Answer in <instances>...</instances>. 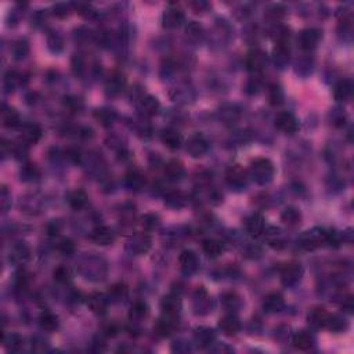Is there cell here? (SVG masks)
<instances>
[{
    "instance_id": "obj_27",
    "label": "cell",
    "mask_w": 354,
    "mask_h": 354,
    "mask_svg": "<svg viewBox=\"0 0 354 354\" xmlns=\"http://www.w3.org/2000/svg\"><path fill=\"white\" fill-rule=\"evenodd\" d=\"M88 197L83 190H75L68 195V203L73 210H80L87 205Z\"/></svg>"
},
{
    "instance_id": "obj_12",
    "label": "cell",
    "mask_w": 354,
    "mask_h": 354,
    "mask_svg": "<svg viewBox=\"0 0 354 354\" xmlns=\"http://www.w3.org/2000/svg\"><path fill=\"white\" fill-rule=\"evenodd\" d=\"M214 339H216V333L213 329L208 328V327H199L194 332V342L199 349L210 347L213 344Z\"/></svg>"
},
{
    "instance_id": "obj_39",
    "label": "cell",
    "mask_w": 354,
    "mask_h": 354,
    "mask_svg": "<svg viewBox=\"0 0 354 354\" xmlns=\"http://www.w3.org/2000/svg\"><path fill=\"white\" fill-rule=\"evenodd\" d=\"M300 219H302V214L295 208H287L281 214L282 222L288 224V226H291V227L300 223Z\"/></svg>"
},
{
    "instance_id": "obj_28",
    "label": "cell",
    "mask_w": 354,
    "mask_h": 354,
    "mask_svg": "<svg viewBox=\"0 0 354 354\" xmlns=\"http://www.w3.org/2000/svg\"><path fill=\"white\" fill-rule=\"evenodd\" d=\"M329 313L325 312V308L323 307H316L313 308L312 312L308 313V323L312 324L313 327L316 328H324V325L327 323V318H328Z\"/></svg>"
},
{
    "instance_id": "obj_37",
    "label": "cell",
    "mask_w": 354,
    "mask_h": 354,
    "mask_svg": "<svg viewBox=\"0 0 354 354\" xmlns=\"http://www.w3.org/2000/svg\"><path fill=\"white\" fill-rule=\"evenodd\" d=\"M324 328L329 329L332 332H342L344 329L347 328V324L342 317H338V316H331L329 314L328 318H327V323L324 325Z\"/></svg>"
},
{
    "instance_id": "obj_35",
    "label": "cell",
    "mask_w": 354,
    "mask_h": 354,
    "mask_svg": "<svg viewBox=\"0 0 354 354\" xmlns=\"http://www.w3.org/2000/svg\"><path fill=\"white\" fill-rule=\"evenodd\" d=\"M274 61L280 68H284L289 61V49L285 43H277L274 49Z\"/></svg>"
},
{
    "instance_id": "obj_10",
    "label": "cell",
    "mask_w": 354,
    "mask_h": 354,
    "mask_svg": "<svg viewBox=\"0 0 354 354\" xmlns=\"http://www.w3.org/2000/svg\"><path fill=\"white\" fill-rule=\"evenodd\" d=\"M127 246L136 255H144L151 248V238L146 233H139L131 237Z\"/></svg>"
},
{
    "instance_id": "obj_26",
    "label": "cell",
    "mask_w": 354,
    "mask_h": 354,
    "mask_svg": "<svg viewBox=\"0 0 354 354\" xmlns=\"http://www.w3.org/2000/svg\"><path fill=\"white\" fill-rule=\"evenodd\" d=\"M161 139L162 143H163L167 148H170V150H177V148H180L183 144L182 136L179 135L176 130H173V129H165V130L162 131Z\"/></svg>"
},
{
    "instance_id": "obj_48",
    "label": "cell",
    "mask_w": 354,
    "mask_h": 354,
    "mask_svg": "<svg viewBox=\"0 0 354 354\" xmlns=\"http://www.w3.org/2000/svg\"><path fill=\"white\" fill-rule=\"evenodd\" d=\"M284 14H285V9H284L281 5H276L267 10L266 17H267L269 20H271L273 22H276L278 21V20H281L282 17H284Z\"/></svg>"
},
{
    "instance_id": "obj_20",
    "label": "cell",
    "mask_w": 354,
    "mask_h": 354,
    "mask_svg": "<svg viewBox=\"0 0 354 354\" xmlns=\"http://www.w3.org/2000/svg\"><path fill=\"white\" fill-rule=\"evenodd\" d=\"M351 94H353V83L350 82L349 79H343V80H339L335 88H333V97L336 101H342V103H346L351 99Z\"/></svg>"
},
{
    "instance_id": "obj_22",
    "label": "cell",
    "mask_w": 354,
    "mask_h": 354,
    "mask_svg": "<svg viewBox=\"0 0 354 354\" xmlns=\"http://www.w3.org/2000/svg\"><path fill=\"white\" fill-rule=\"evenodd\" d=\"M313 343H314V338L313 335L307 331H300V332H296L292 338V344L293 347L300 351H307L313 347Z\"/></svg>"
},
{
    "instance_id": "obj_29",
    "label": "cell",
    "mask_w": 354,
    "mask_h": 354,
    "mask_svg": "<svg viewBox=\"0 0 354 354\" xmlns=\"http://www.w3.org/2000/svg\"><path fill=\"white\" fill-rule=\"evenodd\" d=\"M20 114L17 112L14 108H10V107H5L3 111H2V122H3V126L5 127H17L20 125Z\"/></svg>"
},
{
    "instance_id": "obj_58",
    "label": "cell",
    "mask_w": 354,
    "mask_h": 354,
    "mask_svg": "<svg viewBox=\"0 0 354 354\" xmlns=\"http://www.w3.org/2000/svg\"><path fill=\"white\" fill-rule=\"evenodd\" d=\"M49 234L50 235H56L58 234V226L56 223H53L49 226Z\"/></svg>"
},
{
    "instance_id": "obj_43",
    "label": "cell",
    "mask_w": 354,
    "mask_h": 354,
    "mask_svg": "<svg viewBox=\"0 0 354 354\" xmlns=\"http://www.w3.org/2000/svg\"><path fill=\"white\" fill-rule=\"evenodd\" d=\"M3 344L6 349L10 351H18L22 347V339L16 333H10L3 338Z\"/></svg>"
},
{
    "instance_id": "obj_6",
    "label": "cell",
    "mask_w": 354,
    "mask_h": 354,
    "mask_svg": "<svg viewBox=\"0 0 354 354\" xmlns=\"http://www.w3.org/2000/svg\"><path fill=\"white\" fill-rule=\"evenodd\" d=\"M226 182L234 188L245 187L248 183V172L241 165H233L226 172Z\"/></svg>"
},
{
    "instance_id": "obj_24",
    "label": "cell",
    "mask_w": 354,
    "mask_h": 354,
    "mask_svg": "<svg viewBox=\"0 0 354 354\" xmlns=\"http://www.w3.org/2000/svg\"><path fill=\"white\" fill-rule=\"evenodd\" d=\"M263 306L267 313H278L281 312L285 306V300H284V296L281 293L276 292V293H270L269 296H266Z\"/></svg>"
},
{
    "instance_id": "obj_19",
    "label": "cell",
    "mask_w": 354,
    "mask_h": 354,
    "mask_svg": "<svg viewBox=\"0 0 354 354\" xmlns=\"http://www.w3.org/2000/svg\"><path fill=\"white\" fill-rule=\"evenodd\" d=\"M42 136H43L42 127L37 125V123H28V125H25L24 127H22V130H21L22 141H24L25 144H28V146H31V144H36L37 141L42 139Z\"/></svg>"
},
{
    "instance_id": "obj_50",
    "label": "cell",
    "mask_w": 354,
    "mask_h": 354,
    "mask_svg": "<svg viewBox=\"0 0 354 354\" xmlns=\"http://www.w3.org/2000/svg\"><path fill=\"white\" fill-rule=\"evenodd\" d=\"M57 248L58 250L65 256H71L73 252H75V244H73V241L69 240V238H64V240L60 241Z\"/></svg>"
},
{
    "instance_id": "obj_11",
    "label": "cell",
    "mask_w": 354,
    "mask_h": 354,
    "mask_svg": "<svg viewBox=\"0 0 354 354\" xmlns=\"http://www.w3.org/2000/svg\"><path fill=\"white\" fill-rule=\"evenodd\" d=\"M179 263H180V269L183 273L191 276L198 269V256L195 255V252L193 250H183L179 256Z\"/></svg>"
},
{
    "instance_id": "obj_47",
    "label": "cell",
    "mask_w": 354,
    "mask_h": 354,
    "mask_svg": "<svg viewBox=\"0 0 354 354\" xmlns=\"http://www.w3.org/2000/svg\"><path fill=\"white\" fill-rule=\"evenodd\" d=\"M39 176H40V172H39V169H37L35 165L28 163V165H25V166L22 167V170H21L22 180L29 182V180H35V179H37Z\"/></svg>"
},
{
    "instance_id": "obj_49",
    "label": "cell",
    "mask_w": 354,
    "mask_h": 354,
    "mask_svg": "<svg viewBox=\"0 0 354 354\" xmlns=\"http://www.w3.org/2000/svg\"><path fill=\"white\" fill-rule=\"evenodd\" d=\"M186 33H187V36L191 37V39H199V37L202 36L203 29L198 22L193 21L190 22L187 28H186Z\"/></svg>"
},
{
    "instance_id": "obj_9",
    "label": "cell",
    "mask_w": 354,
    "mask_h": 354,
    "mask_svg": "<svg viewBox=\"0 0 354 354\" xmlns=\"http://www.w3.org/2000/svg\"><path fill=\"white\" fill-rule=\"evenodd\" d=\"M126 88V76L120 72L111 73L105 82V93L110 97H116Z\"/></svg>"
},
{
    "instance_id": "obj_14",
    "label": "cell",
    "mask_w": 354,
    "mask_h": 354,
    "mask_svg": "<svg viewBox=\"0 0 354 354\" xmlns=\"http://www.w3.org/2000/svg\"><path fill=\"white\" fill-rule=\"evenodd\" d=\"M321 40V31H318L316 28L304 29L299 35V45L303 50H313L316 49L317 45Z\"/></svg>"
},
{
    "instance_id": "obj_36",
    "label": "cell",
    "mask_w": 354,
    "mask_h": 354,
    "mask_svg": "<svg viewBox=\"0 0 354 354\" xmlns=\"http://www.w3.org/2000/svg\"><path fill=\"white\" fill-rule=\"evenodd\" d=\"M165 203L172 209H182L186 205V197L180 191H172L165 197Z\"/></svg>"
},
{
    "instance_id": "obj_52",
    "label": "cell",
    "mask_w": 354,
    "mask_h": 354,
    "mask_svg": "<svg viewBox=\"0 0 354 354\" xmlns=\"http://www.w3.org/2000/svg\"><path fill=\"white\" fill-rule=\"evenodd\" d=\"M28 52H29L28 43L22 42V40L17 42L16 45H14V47H13V53H14V57H16L17 60H21V58L26 57Z\"/></svg>"
},
{
    "instance_id": "obj_40",
    "label": "cell",
    "mask_w": 354,
    "mask_h": 354,
    "mask_svg": "<svg viewBox=\"0 0 354 354\" xmlns=\"http://www.w3.org/2000/svg\"><path fill=\"white\" fill-rule=\"evenodd\" d=\"M140 224L143 229L146 231H152V230H156L161 224V219L159 216L155 213H146L144 216H141Z\"/></svg>"
},
{
    "instance_id": "obj_34",
    "label": "cell",
    "mask_w": 354,
    "mask_h": 354,
    "mask_svg": "<svg viewBox=\"0 0 354 354\" xmlns=\"http://www.w3.org/2000/svg\"><path fill=\"white\" fill-rule=\"evenodd\" d=\"M202 250L205 252V255L208 257H217V256L222 255L223 252V246L220 244L219 241L216 240H203L202 241Z\"/></svg>"
},
{
    "instance_id": "obj_33",
    "label": "cell",
    "mask_w": 354,
    "mask_h": 354,
    "mask_svg": "<svg viewBox=\"0 0 354 354\" xmlns=\"http://www.w3.org/2000/svg\"><path fill=\"white\" fill-rule=\"evenodd\" d=\"M94 118L99 122L101 126H111L115 122V118L116 115L112 110H108V108H99V110L94 111Z\"/></svg>"
},
{
    "instance_id": "obj_1",
    "label": "cell",
    "mask_w": 354,
    "mask_h": 354,
    "mask_svg": "<svg viewBox=\"0 0 354 354\" xmlns=\"http://www.w3.org/2000/svg\"><path fill=\"white\" fill-rule=\"evenodd\" d=\"M274 176V165L271 163L270 159L266 158H259L252 162L250 165V177L255 180L257 184L266 186L273 180Z\"/></svg>"
},
{
    "instance_id": "obj_23",
    "label": "cell",
    "mask_w": 354,
    "mask_h": 354,
    "mask_svg": "<svg viewBox=\"0 0 354 354\" xmlns=\"http://www.w3.org/2000/svg\"><path fill=\"white\" fill-rule=\"evenodd\" d=\"M165 174L167 180L170 182H180L183 177L186 176V169L183 166V163L177 159H172L166 163L165 166Z\"/></svg>"
},
{
    "instance_id": "obj_30",
    "label": "cell",
    "mask_w": 354,
    "mask_h": 354,
    "mask_svg": "<svg viewBox=\"0 0 354 354\" xmlns=\"http://www.w3.org/2000/svg\"><path fill=\"white\" fill-rule=\"evenodd\" d=\"M87 306L90 307V310L97 314H103L105 312V308L108 306V300L104 295H100V293H94L92 296L88 297Z\"/></svg>"
},
{
    "instance_id": "obj_2",
    "label": "cell",
    "mask_w": 354,
    "mask_h": 354,
    "mask_svg": "<svg viewBox=\"0 0 354 354\" xmlns=\"http://www.w3.org/2000/svg\"><path fill=\"white\" fill-rule=\"evenodd\" d=\"M274 126H276L277 130L285 133V135H295L300 127L296 116L292 112H288V111L277 114V116L274 118Z\"/></svg>"
},
{
    "instance_id": "obj_57",
    "label": "cell",
    "mask_w": 354,
    "mask_h": 354,
    "mask_svg": "<svg viewBox=\"0 0 354 354\" xmlns=\"http://www.w3.org/2000/svg\"><path fill=\"white\" fill-rule=\"evenodd\" d=\"M246 93L248 94H256L259 93V90H260V83L256 80V79H252V80H249L248 82V84H246Z\"/></svg>"
},
{
    "instance_id": "obj_41",
    "label": "cell",
    "mask_w": 354,
    "mask_h": 354,
    "mask_svg": "<svg viewBox=\"0 0 354 354\" xmlns=\"http://www.w3.org/2000/svg\"><path fill=\"white\" fill-rule=\"evenodd\" d=\"M53 277H54V280L57 282H60V284H68V282L72 280V270L69 269V267H67V266H60V267H57L56 270L53 271Z\"/></svg>"
},
{
    "instance_id": "obj_53",
    "label": "cell",
    "mask_w": 354,
    "mask_h": 354,
    "mask_svg": "<svg viewBox=\"0 0 354 354\" xmlns=\"http://www.w3.org/2000/svg\"><path fill=\"white\" fill-rule=\"evenodd\" d=\"M6 87L9 88V90H13V88L16 87L17 84L21 83V76L18 75L17 72H9L7 75H6Z\"/></svg>"
},
{
    "instance_id": "obj_17",
    "label": "cell",
    "mask_w": 354,
    "mask_h": 354,
    "mask_svg": "<svg viewBox=\"0 0 354 354\" xmlns=\"http://www.w3.org/2000/svg\"><path fill=\"white\" fill-rule=\"evenodd\" d=\"M161 308L162 312H163V316L176 320V318L179 317L180 308H182L180 299H179V296H176V295H167V296H165L162 299Z\"/></svg>"
},
{
    "instance_id": "obj_25",
    "label": "cell",
    "mask_w": 354,
    "mask_h": 354,
    "mask_svg": "<svg viewBox=\"0 0 354 354\" xmlns=\"http://www.w3.org/2000/svg\"><path fill=\"white\" fill-rule=\"evenodd\" d=\"M174 321H176L174 318L166 317V316H163L161 320H158L155 325H154V332H155L156 336H159V338L169 336L172 333L173 327H174Z\"/></svg>"
},
{
    "instance_id": "obj_31",
    "label": "cell",
    "mask_w": 354,
    "mask_h": 354,
    "mask_svg": "<svg viewBox=\"0 0 354 354\" xmlns=\"http://www.w3.org/2000/svg\"><path fill=\"white\" fill-rule=\"evenodd\" d=\"M39 323L45 331L47 332H53L58 328V317L52 312H43L39 317Z\"/></svg>"
},
{
    "instance_id": "obj_8",
    "label": "cell",
    "mask_w": 354,
    "mask_h": 354,
    "mask_svg": "<svg viewBox=\"0 0 354 354\" xmlns=\"http://www.w3.org/2000/svg\"><path fill=\"white\" fill-rule=\"evenodd\" d=\"M159 108H161V104L154 96H141L140 99L137 100V110L146 118H151L158 114Z\"/></svg>"
},
{
    "instance_id": "obj_56",
    "label": "cell",
    "mask_w": 354,
    "mask_h": 354,
    "mask_svg": "<svg viewBox=\"0 0 354 354\" xmlns=\"http://www.w3.org/2000/svg\"><path fill=\"white\" fill-rule=\"evenodd\" d=\"M32 349H33V351H36V353H42V351H45L47 349V342L45 339L40 338L32 339Z\"/></svg>"
},
{
    "instance_id": "obj_46",
    "label": "cell",
    "mask_w": 354,
    "mask_h": 354,
    "mask_svg": "<svg viewBox=\"0 0 354 354\" xmlns=\"http://www.w3.org/2000/svg\"><path fill=\"white\" fill-rule=\"evenodd\" d=\"M126 296H127V287H126L125 284L119 282V284H115V285H112L110 288V297L112 300H115V302H120Z\"/></svg>"
},
{
    "instance_id": "obj_7",
    "label": "cell",
    "mask_w": 354,
    "mask_h": 354,
    "mask_svg": "<svg viewBox=\"0 0 354 354\" xmlns=\"http://www.w3.org/2000/svg\"><path fill=\"white\" fill-rule=\"evenodd\" d=\"M246 68L248 71L252 73H259L261 72L263 69L267 65V54H266L263 50H259V49H255L248 54L246 57Z\"/></svg>"
},
{
    "instance_id": "obj_18",
    "label": "cell",
    "mask_w": 354,
    "mask_h": 354,
    "mask_svg": "<svg viewBox=\"0 0 354 354\" xmlns=\"http://www.w3.org/2000/svg\"><path fill=\"white\" fill-rule=\"evenodd\" d=\"M184 21V13L177 7H169L162 16V22L165 28H177Z\"/></svg>"
},
{
    "instance_id": "obj_13",
    "label": "cell",
    "mask_w": 354,
    "mask_h": 354,
    "mask_svg": "<svg viewBox=\"0 0 354 354\" xmlns=\"http://www.w3.org/2000/svg\"><path fill=\"white\" fill-rule=\"evenodd\" d=\"M90 240L93 241L94 244L101 245V246H107L111 245L115 241L114 231L107 227V226H99L90 233Z\"/></svg>"
},
{
    "instance_id": "obj_15",
    "label": "cell",
    "mask_w": 354,
    "mask_h": 354,
    "mask_svg": "<svg viewBox=\"0 0 354 354\" xmlns=\"http://www.w3.org/2000/svg\"><path fill=\"white\" fill-rule=\"evenodd\" d=\"M245 227H246V231L249 233L252 237H260V235L264 234L266 231V222L263 214L260 213H253L250 214L249 217L246 219V223H245Z\"/></svg>"
},
{
    "instance_id": "obj_3",
    "label": "cell",
    "mask_w": 354,
    "mask_h": 354,
    "mask_svg": "<svg viewBox=\"0 0 354 354\" xmlns=\"http://www.w3.org/2000/svg\"><path fill=\"white\" fill-rule=\"evenodd\" d=\"M208 140L201 133H195L186 141V151H187L188 155H191L193 158H201L208 152Z\"/></svg>"
},
{
    "instance_id": "obj_54",
    "label": "cell",
    "mask_w": 354,
    "mask_h": 354,
    "mask_svg": "<svg viewBox=\"0 0 354 354\" xmlns=\"http://www.w3.org/2000/svg\"><path fill=\"white\" fill-rule=\"evenodd\" d=\"M0 203H2V209L3 212H7L9 208L11 206V194L9 193L7 187H2V193H0Z\"/></svg>"
},
{
    "instance_id": "obj_32",
    "label": "cell",
    "mask_w": 354,
    "mask_h": 354,
    "mask_svg": "<svg viewBox=\"0 0 354 354\" xmlns=\"http://www.w3.org/2000/svg\"><path fill=\"white\" fill-rule=\"evenodd\" d=\"M219 118L223 123H227V125H231V123H235L238 118H240V111L237 110L233 105H226L222 110L219 111Z\"/></svg>"
},
{
    "instance_id": "obj_16",
    "label": "cell",
    "mask_w": 354,
    "mask_h": 354,
    "mask_svg": "<svg viewBox=\"0 0 354 354\" xmlns=\"http://www.w3.org/2000/svg\"><path fill=\"white\" fill-rule=\"evenodd\" d=\"M219 329L226 336H234L241 331V321L234 314H227L219 320Z\"/></svg>"
},
{
    "instance_id": "obj_21",
    "label": "cell",
    "mask_w": 354,
    "mask_h": 354,
    "mask_svg": "<svg viewBox=\"0 0 354 354\" xmlns=\"http://www.w3.org/2000/svg\"><path fill=\"white\" fill-rule=\"evenodd\" d=\"M31 257V250L26 246L24 242H20L13 246V249L10 250V261L17 266H21L24 263L29 260Z\"/></svg>"
},
{
    "instance_id": "obj_44",
    "label": "cell",
    "mask_w": 354,
    "mask_h": 354,
    "mask_svg": "<svg viewBox=\"0 0 354 354\" xmlns=\"http://www.w3.org/2000/svg\"><path fill=\"white\" fill-rule=\"evenodd\" d=\"M148 313V307H147L146 303L143 302H136L133 306L130 307V312H129V318L133 320V321H137V320H141L144 318Z\"/></svg>"
},
{
    "instance_id": "obj_38",
    "label": "cell",
    "mask_w": 354,
    "mask_h": 354,
    "mask_svg": "<svg viewBox=\"0 0 354 354\" xmlns=\"http://www.w3.org/2000/svg\"><path fill=\"white\" fill-rule=\"evenodd\" d=\"M267 99L271 105H281L284 103V92L278 84H271L267 88Z\"/></svg>"
},
{
    "instance_id": "obj_51",
    "label": "cell",
    "mask_w": 354,
    "mask_h": 354,
    "mask_svg": "<svg viewBox=\"0 0 354 354\" xmlns=\"http://www.w3.org/2000/svg\"><path fill=\"white\" fill-rule=\"evenodd\" d=\"M240 297L237 296L235 293H227V295H224L223 296V304L224 307L229 308V310H234V308H237L238 306H240Z\"/></svg>"
},
{
    "instance_id": "obj_4",
    "label": "cell",
    "mask_w": 354,
    "mask_h": 354,
    "mask_svg": "<svg viewBox=\"0 0 354 354\" xmlns=\"http://www.w3.org/2000/svg\"><path fill=\"white\" fill-rule=\"evenodd\" d=\"M328 231L324 229H313L303 233L300 237V245L306 249H314L324 242H327Z\"/></svg>"
},
{
    "instance_id": "obj_55",
    "label": "cell",
    "mask_w": 354,
    "mask_h": 354,
    "mask_svg": "<svg viewBox=\"0 0 354 354\" xmlns=\"http://www.w3.org/2000/svg\"><path fill=\"white\" fill-rule=\"evenodd\" d=\"M53 14L56 17H60V18L67 17L69 14V7L65 3H57L53 7Z\"/></svg>"
},
{
    "instance_id": "obj_42",
    "label": "cell",
    "mask_w": 354,
    "mask_h": 354,
    "mask_svg": "<svg viewBox=\"0 0 354 354\" xmlns=\"http://www.w3.org/2000/svg\"><path fill=\"white\" fill-rule=\"evenodd\" d=\"M126 184L127 187L131 188V190H140L143 188V186L146 184V179L143 177V174L139 172H130L127 176H126Z\"/></svg>"
},
{
    "instance_id": "obj_5",
    "label": "cell",
    "mask_w": 354,
    "mask_h": 354,
    "mask_svg": "<svg viewBox=\"0 0 354 354\" xmlns=\"http://www.w3.org/2000/svg\"><path fill=\"white\" fill-rule=\"evenodd\" d=\"M303 267L297 263H289L281 269V280L284 285L293 287L302 280Z\"/></svg>"
},
{
    "instance_id": "obj_45",
    "label": "cell",
    "mask_w": 354,
    "mask_h": 354,
    "mask_svg": "<svg viewBox=\"0 0 354 354\" xmlns=\"http://www.w3.org/2000/svg\"><path fill=\"white\" fill-rule=\"evenodd\" d=\"M64 105H65L71 112H80V111L83 110L84 103L83 100L80 99V97H78V96H68V97H65V100H64Z\"/></svg>"
}]
</instances>
